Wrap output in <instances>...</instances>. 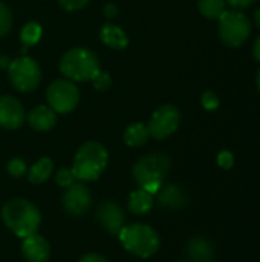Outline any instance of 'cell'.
<instances>
[{
	"label": "cell",
	"instance_id": "obj_1",
	"mask_svg": "<svg viewBox=\"0 0 260 262\" xmlns=\"http://www.w3.org/2000/svg\"><path fill=\"white\" fill-rule=\"evenodd\" d=\"M2 220L6 227L20 238L37 233L41 223L38 209L26 200H11L2 209Z\"/></svg>",
	"mask_w": 260,
	"mask_h": 262
},
{
	"label": "cell",
	"instance_id": "obj_2",
	"mask_svg": "<svg viewBox=\"0 0 260 262\" xmlns=\"http://www.w3.org/2000/svg\"><path fill=\"white\" fill-rule=\"evenodd\" d=\"M170 158L164 154L155 152L141 157L133 166V178L138 183L139 189L147 190L155 195L162 187V180L170 172Z\"/></svg>",
	"mask_w": 260,
	"mask_h": 262
},
{
	"label": "cell",
	"instance_id": "obj_3",
	"mask_svg": "<svg viewBox=\"0 0 260 262\" xmlns=\"http://www.w3.org/2000/svg\"><path fill=\"white\" fill-rule=\"evenodd\" d=\"M107 150L101 143L87 141L75 154L72 172L80 181H95L107 166Z\"/></svg>",
	"mask_w": 260,
	"mask_h": 262
},
{
	"label": "cell",
	"instance_id": "obj_4",
	"mask_svg": "<svg viewBox=\"0 0 260 262\" xmlns=\"http://www.w3.org/2000/svg\"><path fill=\"white\" fill-rule=\"evenodd\" d=\"M118 236L123 247L138 258L153 256L161 246V239L156 230L146 224H132L123 227Z\"/></svg>",
	"mask_w": 260,
	"mask_h": 262
},
{
	"label": "cell",
	"instance_id": "obj_5",
	"mask_svg": "<svg viewBox=\"0 0 260 262\" xmlns=\"http://www.w3.org/2000/svg\"><path fill=\"white\" fill-rule=\"evenodd\" d=\"M60 71L70 81H87L100 71L97 55L86 48H72L60 60Z\"/></svg>",
	"mask_w": 260,
	"mask_h": 262
},
{
	"label": "cell",
	"instance_id": "obj_6",
	"mask_svg": "<svg viewBox=\"0 0 260 262\" xmlns=\"http://www.w3.org/2000/svg\"><path fill=\"white\" fill-rule=\"evenodd\" d=\"M251 32L250 18L239 11H225L219 17V37L228 46H241Z\"/></svg>",
	"mask_w": 260,
	"mask_h": 262
},
{
	"label": "cell",
	"instance_id": "obj_7",
	"mask_svg": "<svg viewBox=\"0 0 260 262\" xmlns=\"http://www.w3.org/2000/svg\"><path fill=\"white\" fill-rule=\"evenodd\" d=\"M8 74L12 86L20 92L34 91L41 80V71L37 61L31 57H20L9 63Z\"/></svg>",
	"mask_w": 260,
	"mask_h": 262
},
{
	"label": "cell",
	"instance_id": "obj_8",
	"mask_svg": "<svg viewBox=\"0 0 260 262\" xmlns=\"http://www.w3.org/2000/svg\"><path fill=\"white\" fill-rule=\"evenodd\" d=\"M49 107L60 114L74 111L80 100V92L70 80H55L46 89Z\"/></svg>",
	"mask_w": 260,
	"mask_h": 262
},
{
	"label": "cell",
	"instance_id": "obj_9",
	"mask_svg": "<svg viewBox=\"0 0 260 262\" xmlns=\"http://www.w3.org/2000/svg\"><path fill=\"white\" fill-rule=\"evenodd\" d=\"M179 124H181L179 109L176 106L166 104V106L158 107L153 112V115L147 124V129H149L150 137H153L156 140H164V138L170 137L173 132H176Z\"/></svg>",
	"mask_w": 260,
	"mask_h": 262
},
{
	"label": "cell",
	"instance_id": "obj_10",
	"mask_svg": "<svg viewBox=\"0 0 260 262\" xmlns=\"http://www.w3.org/2000/svg\"><path fill=\"white\" fill-rule=\"evenodd\" d=\"M90 192L86 186L83 184H77L74 183L72 186L67 187V190L63 195V207L64 210L72 215V216H81L87 212V209L90 207Z\"/></svg>",
	"mask_w": 260,
	"mask_h": 262
},
{
	"label": "cell",
	"instance_id": "obj_11",
	"mask_svg": "<svg viewBox=\"0 0 260 262\" xmlns=\"http://www.w3.org/2000/svg\"><path fill=\"white\" fill-rule=\"evenodd\" d=\"M97 220L106 232L118 236L124 227L126 216H124V210L121 209V206H118L113 201H104L97 209Z\"/></svg>",
	"mask_w": 260,
	"mask_h": 262
},
{
	"label": "cell",
	"instance_id": "obj_12",
	"mask_svg": "<svg viewBox=\"0 0 260 262\" xmlns=\"http://www.w3.org/2000/svg\"><path fill=\"white\" fill-rule=\"evenodd\" d=\"M25 109L18 100L9 95L0 97V126L5 129H18L25 123Z\"/></svg>",
	"mask_w": 260,
	"mask_h": 262
},
{
	"label": "cell",
	"instance_id": "obj_13",
	"mask_svg": "<svg viewBox=\"0 0 260 262\" xmlns=\"http://www.w3.org/2000/svg\"><path fill=\"white\" fill-rule=\"evenodd\" d=\"M21 252L28 262H46L51 256V246L43 236L34 233L23 238Z\"/></svg>",
	"mask_w": 260,
	"mask_h": 262
},
{
	"label": "cell",
	"instance_id": "obj_14",
	"mask_svg": "<svg viewBox=\"0 0 260 262\" xmlns=\"http://www.w3.org/2000/svg\"><path fill=\"white\" fill-rule=\"evenodd\" d=\"M158 204L167 210L182 209L187 203V196L184 190L176 184H167L158 190Z\"/></svg>",
	"mask_w": 260,
	"mask_h": 262
},
{
	"label": "cell",
	"instance_id": "obj_15",
	"mask_svg": "<svg viewBox=\"0 0 260 262\" xmlns=\"http://www.w3.org/2000/svg\"><path fill=\"white\" fill-rule=\"evenodd\" d=\"M28 123L35 130H40V132L51 130L57 123L55 111H52L49 106H44V104L37 106L28 114Z\"/></svg>",
	"mask_w": 260,
	"mask_h": 262
},
{
	"label": "cell",
	"instance_id": "obj_16",
	"mask_svg": "<svg viewBox=\"0 0 260 262\" xmlns=\"http://www.w3.org/2000/svg\"><path fill=\"white\" fill-rule=\"evenodd\" d=\"M100 38L106 46L112 49H118V51L124 49L129 45L127 34L115 25H104L100 31Z\"/></svg>",
	"mask_w": 260,
	"mask_h": 262
},
{
	"label": "cell",
	"instance_id": "obj_17",
	"mask_svg": "<svg viewBox=\"0 0 260 262\" xmlns=\"http://www.w3.org/2000/svg\"><path fill=\"white\" fill-rule=\"evenodd\" d=\"M190 262H213V249L205 238H195L187 246Z\"/></svg>",
	"mask_w": 260,
	"mask_h": 262
},
{
	"label": "cell",
	"instance_id": "obj_18",
	"mask_svg": "<svg viewBox=\"0 0 260 262\" xmlns=\"http://www.w3.org/2000/svg\"><path fill=\"white\" fill-rule=\"evenodd\" d=\"M153 207V195L144 189L135 190L129 196V210L135 215H144Z\"/></svg>",
	"mask_w": 260,
	"mask_h": 262
},
{
	"label": "cell",
	"instance_id": "obj_19",
	"mask_svg": "<svg viewBox=\"0 0 260 262\" xmlns=\"http://www.w3.org/2000/svg\"><path fill=\"white\" fill-rule=\"evenodd\" d=\"M150 134L146 124L143 123H133L124 130V141L130 147H141L147 143Z\"/></svg>",
	"mask_w": 260,
	"mask_h": 262
},
{
	"label": "cell",
	"instance_id": "obj_20",
	"mask_svg": "<svg viewBox=\"0 0 260 262\" xmlns=\"http://www.w3.org/2000/svg\"><path fill=\"white\" fill-rule=\"evenodd\" d=\"M52 172V161L51 158H40L28 172V178L32 184H41L44 183Z\"/></svg>",
	"mask_w": 260,
	"mask_h": 262
},
{
	"label": "cell",
	"instance_id": "obj_21",
	"mask_svg": "<svg viewBox=\"0 0 260 262\" xmlns=\"http://www.w3.org/2000/svg\"><path fill=\"white\" fill-rule=\"evenodd\" d=\"M225 0H199L198 8L201 14L207 18H219L225 9Z\"/></svg>",
	"mask_w": 260,
	"mask_h": 262
},
{
	"label": "cell",
	"instance_id": "obj_22",
	"mask_svg": "<svg viewBox=\"0 0 260 262\" xmlns=\"http://www.w3.org/2000/svg\"><path fill=\"white\" fill-rule=\"evenodd\" d=\"M41 34H43V29L37 21L26 23L21 28V32H20V38H21L23 46L28 48V46H32V45L38 43L40 38H41Z\"/></svg>",
	"mask_w": 260,
	"mask_h": 262
},
{
	"label": "cell",
	"instance_id": "obj_23",
	"mask_svg": "<svg viewBox=\"0 0 260 262\" xmlns=\"http://www.w3.org/2000/svg\"><path fill=\"white\" fill-rule=\"evenodd\" d=\"M12 26V14L6 5L0 2V37H5Z\"/></svg>",
	"mask_w": 260,
	"mask_h": 262
},
{
	"label": "cell",
	"instance_id": "obj_24",
	"mask_svg": "<svg viewBox=\"0 0 260 262\" xmlns=\"http://www.w3.org/2000/svg\"><path fill=\"white\" fill-rule=\"evenodd\" d=\"M75 175H74V172H72V169H66V167H63V169H60L58 172H57V175H55V181H57V184L60 186V187H69V186H72L74 183H75Z\"/></svg>",
	"mask_w": 260,
	"mask_h": 262
},
{
	"label": "cell",
	"instance_id": "obj_25",
	"mask_svg": "<svg viewBox=\"0 0 260 262\" xmlns=\"http://www.w3.org/2000/svg\"><path fill=\"white\" fill-rule=\"evenodd\" d=\"M8 173L14 178H20L26 173V163L21 158H12L8 163Z\"/></svg>",
	"mask_w": 260,
	"mask_h": 262
},
{
	"label": "cell",
	"instance_id": "obj_26",
	"mask_svg": "<svg viewBox=\"0 0 260 262\" xmlns=\"http://www.w3.org/2000/svg\"><path fill=\"white\" fill-rule=\"evenodd\" d=\"M92 81H93L95 89H98V91H107L109 86H110V83H112V78H110V75L107 72H104V71L100 69L95 74V77L92 78Z\"/></svg>",
	"mask_w": 260,
	"mask_h": 262
},
{
	"label": "cell",
	"instance_id": "obj_27",
	"mask_svg": "<svg viewBox=\"0 0 260 262\" xmlns=\"http://www.w3.org/2000/svg\"><path fill=\"white\" fill-rule=\"evenodd\" d=\"M201 103H202V106H204L207 111H216V109L219 107V97H218L215 92L207 91V92L202 94Z\"/></svg>",
	"mask_w": 260,
	"mask_h": 262
},
{
	"label": "cell",
	"instance_id": "obj_28",
	"mask_svg": "<svg viewBox=\"0 0 260 262\" xmlns=\"http://www.w3.org/2000/svg\"><path fill=\"white\" fill-rule=\"evenodd\" d=\"M218 164L222 167V169H231L233 164H234V157L230 150H222L219 155H218Z\"/></svg>",
	"mask_w": 260,
	"mask_h": 262
},
{
	"label": "cell",
	"instance_id": "obj_29",
	"mask_svg": "<svg viewBox=\"0 0 260 262\" xmlns=\"http://www.w3.org/2000/svg\"><path fill=\"white\" fill-rule=\"evenodd\" d=\"M58 2L66 11H78L83 9L90 0H58Z\"/></svg>",
	"mask_w": 260,
	"mask_h": 262
},
{
	"label": "cell",
	"instance_id": "obj_30",
	"mask_svg": "<svg viewBox=\"0 0 260 262\" xmlns=\"http://www.w3.org/2000/svg\"><path fill=\"white\" fill-rule=\"evenodd\" d=\"M254 0H225V3H228L230 6L236 8V9H242V8H247L253 3Z\"/></svg>",
	"mask_w": 260,
	"mask_h": 262
},
{
	"label": "cell",
	"instance_id": "obj_31",
	"mask_svg": "<svg viewBox=\"0 0 260 262\" xmlns=\"http://www.w3.org/2000/svg\"><path fill=\"white\" fill-rule=\"evenodd\" d=\"M78 262H109L104 256L101 255H97V253H89V255H84Z\"/></svg>",
	"mask_w": 260,
	"mask_h": 262
},
{
	"label": "cell",
	"instance_id": "obj_32",
	"mask_svg": "<svg viewBox=\"0 0 260 262\" xmlns=\"http://www.w3.org/2000/svg\"><path fill=\"white\" fill-rule=\"evenodd\" d=\"M116 14H118V8H116V5H113V3L106 5V8H104V15H106L107 18H113Z\"/></svg>",
	"mask_w": 260,
	"mask_h": 262
},
{
	"label": "cell",
	"instance_id": "obj_33",
	"mask_svg": "<svg viewBox=\"0 0 260 262\" xmlns=\"http://www.w3.org/2000/svg\"><path fill=\"white\" fill-rule=\"evenodd\" d=\"M253 55H254V58L260 61V37L256 38V41H254V48H253Z\"/></svg>",
	"mask_w": 260,
	"mask_h": 262
},
{
	"label": "cell",
	"instance_id": "obj_34",
	"mask_svg": "<svg viewBox=\"0 0 260 262\" xmlns=\"http://www.w3.org/2000/svg\"><path fill=\"white\" fill-rule=\"evenodd\" d=\"M254 23L257 25V28H260V8L254 12Z\"/></svg>",
	"mask_w": 260,
	"mask_h": 262
},
{
	"label": "cell",
	"instance_id": "obj_35",
	"mask_svg": "<svg viewBox=\"0 0 260 262\" xmlns=\"http://www.w3.org/2000/svg\"><path fill=\"white\" fill-rule=\"evenodd\" d=\"M256 84H257V89H259L260 92V69L259 72H257V77H256Z\"/></svg>",
	"mask_w": 260,
	"mask_h": 262
}]
</instances>
